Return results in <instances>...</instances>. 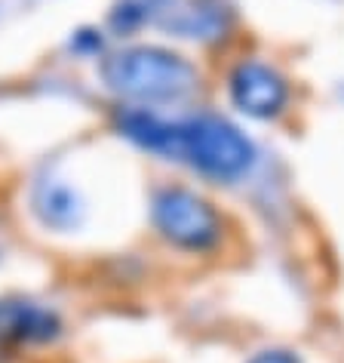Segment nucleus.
<instances>
[{
  "mask_svg": "<svg viewBox=\"0 0 344 363\" xmlns=\"http://www.w3.org/2000/svg\"><path fill=\"white\" fill-rule=\"evenodd\" d=\"M102 105H142L185 111L200 102L206 74L200 59L163 38L117 40L89 68Z\"/></svg>",
  "mask_w": 344,
  "mask_h": 363,
  "instance_id": "obj_1",
  "label": "nucleus"
},
{
  "mask_svg": "<svg viewBox=\"0 0 344 363\" xmlns=\"http://www.w3.org/2000/svg\"><path fill=\"white\" fill-rule=\"evenodd\" d=\"M144 225L151 240L172 256L212 259L228 243V216L200 185L157 179L144 191Z\"/></svg>",
  "mask_w": 344,
  "mask_h": 363,
  "instance_id": "obj_2",
  "label": "nucleus"
},
{
  "mask_svg": "<svg viewBox=\"0 0 344 363\" xmlns=\"http://www.w3.org/2000/svg\"><path fill=\"white\" fill-rule=\"evenodd\" d=\"M176 167L188 169L203 185L234 188L256 172L258 145L234 117L194 105L178 111Z\"/></svg>",
  "mask_w": 344,
  "mask_h": 363,
  "instance_id": "obj_3",
  "label": "nucleus"
},
{
  "mask_svg": "<svg viewBox=\"0 0 344 363\" xmlns=\"http://www.w3.org/2000/svg\"><path fill=\"white\" fill-rule=\"evenodd\" d=\"M71 333L74 320L59 298L34 289H0V345L22 360L59 351Z\"/></svg>",
  "mask_w": 344,
  "mask_h": 363,
  "instance_id": "obj_4",
  "label": "nucleus"
},
{
  "mask_svg": "<svg viewBox=\"0 0 344 363\" xmlns=\"http://www.w3.org/2000/svg\"><path fill=\"white\" fill-rule=\"evenodd\" d=\"M28 222L47 238H74L93 219V201L77 179L62 167H40L22 188Z\"/></svg>",
  "mask_w": 344,
  "mask_h": 363,
  "instance_id": "obj_5",
  "label": "nucleus"
},
{
  "mask_svg": "<svg viewBox=\"0 0 344 363\" xmlns=\"http://www.w3.org/2000/svg\"><path fill=\"white\" fill-rule=\"evenodd\" d=\"M222 86L231 111L256 123H277L283 114H289L295 99V86L286 71L277 62L252 52L231 62Z\"/></svg>",
  "mask_w": 344,
  "mask_h": 363,
  "instance_id": "obj_6",
  "label": "nucleus"
},
{
  "mask_svg": "<svg viewBox=\"0 0 344 363\" xmlns=\"http://www.w3.org/2000/svg\"><path fill=\"white\" fill-rule=\"evenodd\" d=\"M237 31V6L231 0H163L151 34L176 47L215 50Z\"/></svg>",
  "mask_w": 344,
  "mask_h": 363,
  "instance_id": "obj_7",
  "label": "nucleus"
},
{
  "mask_svg": "<svg viewBox=\"0 0 344 363\" xmlns=\"http://www.w3.org/2000/svg\"><path fill=\"white\" fill-rule=\"evenodd\" d=\"M105 133L117 145L130 148L144 160L176 167L178 160V111L142 105H105Z\"/></svg>",
  "mask_w": 344,
  "mask_h": 363,
  "instance_id": "obj_8",
  "label": "nucleus"
},
{
  "mask_svg": "<svg viewBox=\"0 0 344 363\" xmlns=\"http://www.w3.org/2000/svg\"><path fill=\"white\" fill-rule=\"evenodd\" d=\"M160 4L163 0H111L102 16V25L114 38V43L148 38L154 28V19H157Z\"/></svg>",
  "mask_w": 344,
  "mask_h": 363,
  "instance_id": "obj_9",
  "label": "nucleus"
},
{
  "mask_svg": "<svg viewBox=\"0 0 344 363\" xmlns=\"http://www.w3.org/2000/svg\"><path fill=\"white\" fill-rule=\"evenodd\" d=\"M111 47H114V38L108 34V28L102 22H77V25H71L65 40H62V52H65V59L77 62V65H86V68H93Z\"/></svg>",
  "mask_w": 344,
  "mask_h": 363,
  "instance_id": "obj_10",
  "label": "nucleus"
},
{
  "mask_svg": "<svg viewBox=\"0 0 344 363\" xmlns=\"http://www.w3.org/2000/svg\"><path fill=\"white\" fill-rule=\"evenodd\" d=\"M243 363H304V357L295 348H286V345H268V348L252 351Z\"/></svg>",
  "mask_w": 344,
  "mask_h": 363,
  "instance_id": "obj_11",
  "label": "nucleus"
},
{
  "mask_svg": "<svg viewBox=\"0 0 344 363\" xmlns=\"http://www.w3.org/2000/svg\"><path fill=\"white\" fill-rule=\"evenodd\" d=\"M0 363H25V360L19 357V354H13L6 345H0Z\"/></svg>",
  "mask_w": 344,
  "mask_h": 363,
  "instance_id": "obj_12",
  "label": "nucleus"
},
{
  "mask_svg": "<svg viewBox=\"0 0 344 363\" xmlns=\"http://www.w3.org/2000/svg\"><path fill=\"white\" fill-rule=\"evenodd\" d=\"M0 262H4V247H0Z\"/></svg>",
  "mask_w": 344,
  "mask_h": 363,
  "instance_id": "obj_13",
  "label": "nucleus"
},
{
  "mask_svg": "<svg viewBox=\"0 0 344 363\" xmlns=\"http://www.w3.org/2000/svg\"><path fill=\"white\" fill-rule=\"evenodd\" d=\"M0 225H4V210H0Z\"/></svg>",
  "mask_w": 344,
  "mask_h": 363,
  "instance_id": "obj_14",
  "label": "nucleus"
}]
</instances>
